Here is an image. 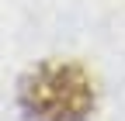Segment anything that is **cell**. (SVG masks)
I'll use <instances>...</instances> for the list:
<instances>
[{"label": "cell", "mask_w": 125, "mask_h": 121, "mask_svg": "<svg viewBox=\"0 0 125 121\" xmlns=\"http://www.w3.org/2000/svg\"><path fill=\"white\" fill-rule=\"evenodd\" d=\"M18 107L24 121H90L97 111V90L80 62L45 59L21 76Z\"/></svg>", "instance_id": "cell-1"}]
</instances>
